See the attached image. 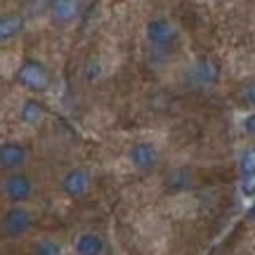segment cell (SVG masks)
<instances>
[{
    "mask_svg": "<svg viewBox=\"0 0 255 255\" xmlns=\"http://www.w3.org/2000/svg\"><path fill=\"white\" fill-rule=\"evenodd\" d=\"M180 26L165 14H156L144 24V40L154 52H170L180 43Z\"/></svg>",
    "mask_w": 255,
    "mask_h": 255,
    "instance_id": "1",
    "label": "cell"
},
{
    "mask_svg": "<svg viewBox=\"0 0 255 255\" xmlns=\"http://www.w3.org/2000/svg\"><path fill=\"white\" fill-rule=\"evenodd\" d=\"M0 194L9 206H28L36 196V180L26 170L5 173L0 180Z\"/></svg>",
    "mask_w": 255,
    "mask_h": 255,
    "instance_id": "2",
    "label": "cell"
},
{
    "mask_svg": "<svg viewBox=\"0 0 255 255\" xmlns=\"http://www.w3.org/2000/svg\"><path fill=\"white\" fill-rule=\"evenodd\" d=\"M36 222L38 215L31 206H7L0 218V232L7 239H21L36 227Z\"/></svg>",
    "mask_w": 255,
    "mask_h": 255,
    "instance_id": "3",
    "label": "cell"
},
{
    "mask_svg": "<svg viewBox=\"0 0 255 255\" xmlns=\"http://www.w3.org/2000/svg\"><path fill=\"white\" fill-rule=\"evenodd\" d=\"M17 83L24 90L33 92V95H40V92L50 90L52 76H50V69L40 59H26L17 69Z\"/></svg>",
    "mask_w": 255,
    "mask_h": 255,
    "instance_id": "4",
    "label": "cell"
},
{
    "mask_svg": "<svg viewBox=\"0 0 255 255\" xmlns=\"http://www.w3.org/2000/svg\"><path fill=\"white\" fill-rule=\"evenodd\" d=\"M92 187H95V175H92V170L85 168V165H73V168H69V170L62 175V180H59L62 194L71 201L85 199L92 191Z\"/></svg>",
    "mask_w": 255,
    "mask_h": 255,
    "instance_id": "5",
    "label": "cell"
},
{
    "mask_svg": "<svg viewBox=\"0 0 255 255\" xmlns=\"http://www.w3.org/2000/svg\"><path fill=\"white\" fill-rule=\"evenodd\" d=\"M128 163L132 165V170L142 175L154 173L158 163H161V149L154 142H149V139H139L135 144H130V149H128Z\"/></svg>",
    "mask_w": 255,
    "mask_h": 255,
    "instance_id": "6",
    "label": "cell"
},
{
    "mask_svg": "<svg viewBox=\"0 0 255 255\" xmlns=\"http://www.w3.org/2000/svg\"><path fill=\"white\" fill-rule=\"evenodd\" d=\"M222 78V69H220L218 59H213L210 55L199 57L191 64L189 69V81L196 90H213Z\"/></svg>",
    "mask_w": 255,
    "mask_h": 255,
    "instance_id": "7",
    "label": "cell"
},
{
    "mask_svg": "<svg viewBox=\"0 0 255 255\" xmlns=\"http://www.w3.org/2000/svg\"><path fill=\"white\" fill-rule=\"evenodd\" d=\"M28 158H31V151L24 142H17V139L0 142V170L2 173L26 170Z\"/></svg>",
    "mask_w": 255,
    "mask_h": 255,
    "instance_id": "8",
    "label": "cell"
},
{
    "mask_svg": "<svg viewBox=\"0 0 255 255\" xmlns=\"http://www.w3.org/2000/svg\"><path fill=\"white\" fill-rule=\"evenodd\" d=\"M85 0H50V19L59 28L73 26L83 17Z\"/></svg>",
    "mask_w": 255,
    "mask_h": 255,
    "instance_id": "9",
    "label": "cell"
},
{
    "mask_svg": "<svg viewBox=\"0 0 255 255\" xmlns=\"http://www.w3.org/2000/svg\"><path fill=\"white\" fill-rule=\"evenodd\" d=\"M73 255H107L109 251V244H107V237L95 232V229H83L76 234L71 244Z\"/></svg>",
    "mask_w": 255,
    "mask_h": 255,
    "instance_id": "10",
    "label": "cell"
},
{
    "mask_svg": "<svg viewBox=\"0 0 255 255\" xmlns=\"http://www.w3.org/2000/svg\"><path fill=\"white\" fill-rule=\"evenodd\" d=\"M26 28V19L19 12H2L0 14V45L12 43L14 38H19Z\"/></svg>",
    "mask_w": 255,
    "mask_h": 255,
    "instance_id": "11",
    "label": "cell"
},
{
    "mask_svg": "<svg viewBox=\"0 0 255 255\" xmlns=\"http://www.w3.org/2000/svg\"><path fill=\"white\" fill-rule=\"evenodd\" d=\"M47 116V107L36 97H26L19 107V121L28 128H38Z\"/></svg>",
    "mask_w": 255,
    "mask_h": 255,
    "instance_id": "12",
    "label": "cell"
},
{
    "mask_svg": "<svg viewBox=\"0 0 255 255\" xmlns=\"http://www.w3.org/2000/svg\"><path fill=\"white\" fill-rule=\"evenodd\" d=\"M31 255H66V246L57 237H38L31 246Z\"/></svg>",
    "mask_w": 255,
    "mask_h": 255,
    "instance_id": "13",
    "label": "cell"
},
{
    "mask_svg": "<svg viewBox=\"0 0 255 255\" xmlns=\"http://www.w3.org/2000/svg\"><path fill=\"white\" fill-rule=\"evenodd\" d=\"M239 175H241V177L255 175V146H246V149L239 154Z\"/></svg>",
    "mask_w": 255,
    "mask_h": 255,
    "instance_id": "14",
    "label": "cell"
},
{
    "mask_svg": "<svg viewBox=\"0 0 255 255\" xmlns=\"http://www.w3.org/2000/svg\"><path fill=\"white\" fill-rule=\"evenodd\" d=\"M241 100L251 111H255V78L248 81L244 88H241Z\"/></svg>",
    "mask_w": 255,
    "mask_h": 255,
    "instance_id": "15",
    "label": "cell"
},
{
    "mask_svg": "<svg viewBox=\"0 0 255 255\" xmlns=\"http://www.w3.org/2000/svg\"><path fill=\"white\" fill-rule=\"evenodd\" d=\"M239 126H241V130H244L248 137L255 139V111H246V114L241 116V121H239Z\"/></svg>",
    "mask_w": 255,
    "mask_h": 255,
    "instance_id": "16",
    "label": "cell"
},
{
    "mask_svg": "<svg viewBox=\"0 0 255 255\" xmlns=\"http://www.w3.org/2000/svg\"><path fill=\"white\" fill-rule=\"evenodd\" d=\"M239 191H241L244 199H255V175H251V177H241Z\"/></svg>",
    "mask_w": 255,
    "mask_h": 255,
    "instance_id": "17",
    "label": "cell"
},
{
    "mask_svg": "<svg viewBox=\"0 0 255 255\" xmlns=\"http://www.w3.org/2000/svg\"><path fill=\"white\" fill-rule=\"evenodd\" d=\"M246 215H248V220L255 225V199L251 201V206H248V210H246Z\"/></svg>",
    "mask_w": 255,
    "mask_h": 255,
    "instance_id": "18",
    "label": "cell"
}]
</instances>
